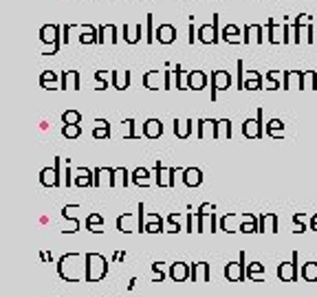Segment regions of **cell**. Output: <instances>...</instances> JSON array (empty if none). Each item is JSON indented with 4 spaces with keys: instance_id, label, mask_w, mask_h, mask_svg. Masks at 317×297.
Listing matches in <instances>:
<instances>
[{
    "instance_id": "cell-23",
    "label": "cell",
    "mask_w": 317,
    "mask_h": 297,
    "mask_svg": "<svg viewBox=\"0 0 317 297\" xmlns=\"http://www.w3.org/2000/svg\"><path fill=\"white\" fill-rule=\"evenodd\" d=\"M62 90H80V73L77 71L62 73Z\"/></svg>"
},
{
    "instance_id": "cell-43",
    "label": "cell",
    "mask_w": 317,
    "mask_h": 297,
    "mask_svg": "<svg viewBox=\"0 0 317 297\" xmlns=\"http://www.w3.org/2000/svg\"><path fill=\"white\" fill-rule=\"evenodd\" d=\"M148 24H145V33H148V36H145V42H148V44H152V42H157V29H154V16L152 13H148Z\"/></svg>"
},
{
    "instance_id": "cell-64",
    "label": "cell",
    "mask_w": 317,
    "mask_h": 297,
    "mask_svg": "<svg viewBox=\"0 0 317 297\" xmlns=\"http://www.w3.org/2000/svg\"><path fill=\"white\" fill-rule=\"evenodd\" d=\"M42 260H53V255L48 251H45V253H42Z\"/></svg>"
},
{
    "instance_id": "cell-12",
    "label": "cell",
    "mask_w": 317,
    "mask_h": 297,
    "mask_svg": "<svg viewBox=\"0 0 317 297\" xmlns=\"http://www.w3.org/2000/svg\"><path fill=\"white\" fill-rule=\"evenodd\" d=\"M154 174H157V185L159 187H172L174 185V174H177V170L172 168H163V165L157 161V165H154Z\"/></svg>"
},
{
    "instance_id": "cell-22",
    "label": "cell",
    "mask_w": 317,
    "mask_h": 297,
    "mask_svg": "<svg viewBox=\"0 0 317 297\" xmlns=\"http://www.w3.org/2000/svg\"><path fill=\"white\" fill-rule=\"evenodd\" d=\"M183 183L187 187H198L203 183V172L198 168H185L183 170Z\"/></svg>"
},
{
    "instance_id": "cell-3",
    "label": "cell",
    "mask_w": 317,
    "mask_h": 297,
    "mask_svg": "<svg viewBox=\"0 0 317 297\" xmlns=\"http://www.w3.org/2000/svg\"><path fill=\"white\" fill-rule=\"evenodd\" d=\"M267 132L265 128V110L258 108L256 113V119H247L245 124H242V134H245L247 139H262Z\"/></svg>"
},
{
    "instance_id": "cell-42",
    "label": "cell",
    "mask_w": 317,
    "mask_h": 297,
    "mask_svg": "<svg viewBox=\"0 0 317 297\" xmlns=\"http://www.w3.org/2000/svg\"><path fill=\"white\" fill-rule=\"evenodd\" d=\"M302 280L304 282H317V262H306L300 271Z\"/></svg>"
},
{
    "instance_id": "cell-48",
    "label": "cell",
    "mask_w": 317,
    "mask_h": 297,
    "mask_svg": "<svg viewBox=\"0 0 317 297\" xmlns=\"http://www.w3.org/2000/svg\"><path fill=\"white\" fill-rule=\"evenodd\" d=\"M136 231L139 233H145V205L143 203H139V205H136Z\"/></svg>"
},
{
    "instance_id": "cell-8",
    "label": "cell",
    "mask_w": 317,
    "mask_h": 297,
    "mask_svg": "<svg viewBox=\"0 0 317 297\" xmlns=\"http://www.w3.org/2000/svg\"><path fill=\"white\" fill-rule=\"evenodd\" d=\"M60 163L62 159L57 157L55 163H53V168H45L40 172V183L45 185V187H60L62 185V178H60Z\"/></svg>"
},
{
    "instance_id": "cell-60",
    "label": "cell",
    "mask_w": 317,
    "mask_h": 297,
    "mask_svg": "<svg viewBox=\"0 0 317 297\" xmlns=\"http://www.w3.org/2000/svg\"><path fill=\"white\" fill-rule=\"evenodd\" d=\"M194 40H198V36L194 33V24H189V44H194Z\"/></svg>"
},
{
    "instance_id": "cell-1",
    "label": "cell",
    "mask_w": 317,
    "mask_h": 297,
    "mask_svg": "<svg viewBox=\"0 0 317 297\" xmlns=\"http://www.w3.org/2000/svg\"><path fill=\"white\" fill-rule=\"evenodd\" d=\"M86 264H84V280L86 282H99L104 280L108 273V262L104 255L99 253H86L84 255Z\"/></svg>"
},
{
    "instance_id": "cell-54",
    "label": "cell",
    "mask_w": 317,
    "mask_h": 297,
    "mask_svg": "<svg viewBox=\"0 0 317 297\" xmlns=\"http://www.w3.org/2000/svg\"><path fill=\"white\" fill-rule=\"evenodd\" d=\"M95 80H97V90H106L108 88V75L104 71H97L95 73Z\"/></svg>"
},
{
    "instance_id": "cell-13",
    "label": "cell",
    "mask_w": 317,
    "mask_h": 297,
    "mask_svg": "<svg viewBox=\"0 0 317 297\" xmlns=\"http://www.w3.org/2000/svg\"><path fill=\"white\" fill-rule=\"evenodd\" d=\"M143 86L148 90H159L165 86V73L161 71H148L143 75Z\"/></svg>"
},
{
    "instance_id": "cell-14",
    "label": "cell",
    "mask_w": 317,
    "mask_h": 297,
    "mask_svg": "<svg viewBox=\"0 0 317 297\" xmlns=\"http://www.w3.org/2000/svg\"><path fill=\"white\" fill-rule=\"evenodd\" d=\"M218 134V121L216 119H201L198 121V139H216Z\"/></svg>"
},
{
    "instance_id": "cell-49",
    "label": "cell",
    "mask_w": 317,
    "mask_h": 297,
    "mask_svg": "<svg viewBox=\"0 0 317 297\" xmlns=\"http://www.w3.org/2000/svg\"><path fill=\"white\" fill-rule=\"evenodd\" d=\"M181 75H183V66H181V64H177V69H172V86H174L177 90H183Z\"/></svg>"
},
{
    "instance_id": "cell-25",
    "label": "cell",
    "mask_w": 317,
    "mask_h": 297,
    "mask_svg": "<svg viewBox=\"0 0 317 297\" xmlns=\"http://www.w3.org/2000/svg\"><path fill=\"white\" fill-rule=\"evenodd\" d=\"M163 134V124L159 119H148L143 124V137L148 139H159Z\"/></svg>"
},
{
    "instance_id": "cell-58",
    "label": "cell",
    "mask_w": 317,
    "mask_h": 297,
    "mask_svg": "<svg viewBox=\"0 0 317 297\" xmlns=\"http://www.w3.org/2000/svg\"><path fill=\"white\" fill-rule=\"evenodd\" d=\"M71 29H73V24H64V27H62V42H64V44L71 42Z\"/></svg>"
},
{
    "instance_id": "cell-28",
    "label": "cell",
    "mask_w": 317,
    "mask_h": 297,
    "mask_svg": "<svg viewBox=\"0 0 317 297\" xmlns=\"http://www.w3.org/2000/svg\"><path fill=\"white\" fill-rule=\"evenodd\" d=\"M221 40L229 42V44H240V42H242L240 29H238L236 24H227V27L223 29V33H221Z\"/></svg>"
},
{
    "instance_id": "cell-29",
    "label": "cell",
    "mask_w": 317,
    "mask_h": 297,
    "mask_svg": "<svg viewBox=\"0 0 317 297\" xmlns=\"http://www.w3.org/2000/svg\"><path fill=\"white\" fill-rule=\"evenodd\" d=\"M115 44L117 42V27L115 24H101L99 27V44Z\"/></svg>"
},
{
    "instance_id": "cell-10",
    "label": "cell",
    "mask_w": 317,
    "mask_h": 297,
    "mask_svg": "<svg viewBox=\"0 0 317 297\" xmlns=\"http://www.w3.org/2000/svg\"><path fill=\"white\" fill-rule=\"evenodd\" d=\"M231 86V75L227 71H214L212 73V101H216L218 90H227Z\"/></svg>"
},
{
    "instance_id": "cell-56",
    "label": "cell",
    "mask_w": 317,
    "mask_h": 297,
    "mask_svg": "<svg viewBox=\"0 0 317 297\" xmlns=\"http://www.w3.org/2000/svg\"><path fill=\"white\" fill-rule=\"evenodd\" d=\"M152 271H154V275H157V277H154V282H161V280H163V277H165L163 262H154V264H152Z\"/></svg>"
},
{
    "instance_id": "cell-44",
    "label": "cell",
    "mask_w": 317,
    "mask_h": 297,
    "mask_svg": "<svg viewBox=\"0 0 317 297\" xmlns=\"http://www.w3.org/2000/svg\"><path fill=\"white\" fill-rule=\"evenodd\" d=\"M280 77H282V75H280L277 71H269V73H267V75H265L267 90H277V88H280V82H277Z\"/></svg>"
},
{
    "instance_id": "cell-31",
    "label": "cell",
    "mask_w": 317,
    "mask_h": 297,
    "mask_svg": "<svg viewBox=\"0 0 317 297\" xmlns=\"http://www.w3.org/2000/svg\"><path fill=\"white\" fill-rule=\"evenodd\" d=\"M113 88L126 90L130 88V71H113Z\"/></svg>"
},
{
    "instance_id": "cell-63",
    "label": "cell",
    "mask_w": 317,
    "mask_h": 297,
    "mask_svg": "<svg viewBox=\"0 0 317 297\" xmlns=\"http://www.w3.org/2000/svg\"><path fill=\"white\" fill-rule=\"evenodd\" d=\"M311 229H313V231L317 233V213H315L313 218H311Z\"/></svg>"
},
{
    "instance_id": "cell-57",
    "label": "cell",
    "mask_w": 317,
    "mask_h": 297,
    "mask_svg": "<svg viewBox=\"0 0 317 297\" xmlns=\"http://www.w3.org/2000/svg\"><path fill=\"white\" fill-rule=\"evenodd\" d=\"M198 212H201L203 216H212V213H216V205H212V203H203V205L198 207Z\"/></svg>"
},
{
    "instance_id": "cell-38",
    "label": "cell",
    "mask_w": 317,
    "mask_h": 297,
    "mask_svg": "<svg viewBox=\"0 0 317 297\" xmlns=\"http://www.w3.org/2000/svg\"><path fill=\"white\" fill-rule=\"evenodd\" d=\"M86 227H89V231H92V233L104 231V218H101V213H89V218H86Z\"/></svg>"
},
{
    "instance_id": "cell-34",
    "label": "cell",
    "mask_w": 317,
    "mask_h": 297,
    "mask_svg": "<svg viewBox=\"0 0 317 297\" xmlns=\"http://www.w3.org/2000/svg\"><path fill=\"white\" fill-rule=\"evenodd\" d=\"M124 40L128 44H136L141 40V24H124Z\"/></svg>"
},
{
    "instance_id": "cell-36",
    "label": "cell",
    "mask_w": 317,
    "mask_h": 297,
    "mask_svg": "<svg viewBox=\"0 0 317 297\" xmlns=\"http://www.w3.org/2000/svg\"><path fill=\"white\" fill-rule=\"evenodd\" d=\"M117 229H119L121 233L136 231V227H135V216H133V213H124V216L117 218Z\"/></svg>"
},
{
    "instance_id": "cell-24",
    "label": "cell",
    "mask_w": 317,
    "mask_h": 297,
    "mask_svg": "<svg viewBox=\"0 0 317 297\" xmlns=\"http://www.w3.org/2000/svg\"><path fill=\"white\" fill-rule=\"evenodd\" d=\"M194 130V121L192 119H174V134L179 139H187Z\"/></svg>"
},
{
    "instance_id": "cell-40",
    "label": "cell",
    "mask_w": 317,
    "mask_h": 297,
    "mask_svg": "<svg viewBox=\"0 0 317 297\" xmlns=\"http://www.w3.org/2000/svg\"><path fill=\"white\" fill-rule=\"evenodd\" d=\"M130 174L126 168H115V174H113V187H128L130 183Z\"/></svg>"
},
{
    "instance_id": "cell-55",
    "label": "cell",
    "mask_w": 317,
    "mask_h": 297,
    "mask_svg": "<svg viewBox=\"0 0 317 297\" xmlns=\"http://www.w3.org/2000/svg\"><path fill=\"white\" fill-rule=\"evenodd\" d=\"M236 66H238V82H236V86H238V90H242V86H245V62L238 60Z\"/></svg>"
},
{
    "instance_id": "cell-7",
    "label": "cell",
    "mask_w": 317,
    "mask_h": 297,
    "mask_svg": "<svg viewBox=\"0 0 317 297\" xmlns=\"http://www.w3.org/2000/svg\"><path fill=\"white\" fill-rule=\"evenodd\" d=\"M196 36L203 44H216V42L221 40V33H218V13L212 16V24H203V27L198 29Z\"/></svg>"
},
{
    "instance_id": "cell-17",
    "label": "cell",
    "mask_w": 317,
    "mask_h": 297,
    "mask_svg": "<svg viewBox=\"0 0 317 297\" xmlns=\"http://www.w3.org/2000/svg\"><path fill=\"white\" fill-rule=\"evenodd\" d=\"M40 84L46 90H57V88H62V77H57L55 71H45L40 75Z\"/></svg>"
},
{
    "instance_id": "cell-62",
    "label": "cell",
    "mask_w": 317,
    "mask_h": 297,
    "mask_svg": "<svg viewBox=\"0 0 317 297\" xmlns=\"http://www.w3.org/2000/svg\"><path fill=\"white\" fill-rule=\"evenodd\" d=\"M71 181H73V178H71V168H68V170H66V181H64L66 187H71Z\"/></svg>"
},
{
    "instance_id": "cell-47",
    "label": "cell",
    "mask_w": 317,
    "mask_h": 297,
    "mask_svg": "<svg viewBox=\"0 0 317 297\" xmlns=\"http://www.w3.org/2000/svg\"><path fill=\"white\" fill-rule=\"evenodd\" d=\"M62 134H64L66 139H77V137L82 134L80 124H64V128H62Z\"/></svg>"
},
{
    "instance_id": "cell-33",
    "label": "cell",
    "mask_w": 317,
    "mask_h": 297,
    "mask_svg": "<svg viewBox=\"0 0 317 297\" xmlns=\"http://www.w3.org/2000/svg\"><path fill=\"white\" fill-rule=\"evenodd\" d=\"M242 218H245V213H229V216L225 218H221V229L223 231H227V233H233V231H238V227H236V222H242Z\"/></svg>"
},
{
    "instance_id": "cell-21",
    "label": "cell",
    "mask_w": 317,
    "mask_h": 297,
    "mask_svg": "<svg viewBox=\"0 0 317 297\" xmlns=\"http://www.w3.org/2000/svg\"><path fill=\"white\" fill-rule=\"evenodd\" d=\"M145 233H161L165 231V222L159 213H145Z\"/></svg>"
},
{
    "instance_id": "cell-19",
    "label": "cell",
    "mask_w": 317,
    "mask_h": 297,
    "mask_svg": "<svg viewBox=\"0 0 317 297\" xmlns=\"http://www.w3.org/2000/svg\"><path fill=\"white\" fill-rule=\"evenodd\" d=\"M157 40H159V44H172V42L177 40V29H174L172 24H159Z\"/></svg>"
},
{
    "instance_id": "cell-16",
    "label": "cell",
    "mask_w": 317,
    "mask_h": 297,
    "mask_svg": "<svg viewBox=\"0 0 317 297\" xmlns=\"http://www.w3.org/2000/svg\"><path fill=\"white\" fill-rule=\"evenodd\" d=\"M277 233V216L275 213H260L258 216V233Z\"/></svg>"
},
{
    "instance_id": "cell-53",
    "label": "cell",
    "mask_w": 317,
    "mask_h": 297,
    "mask_svg": "<svg viewBox=\"0 0 317 297\" xmlns=\"http://www.w3.org/2000/svg\"><path fill=\"white\" fill-rule=\"evenodd\" d=\"M136 132H135V119H126L124 121V139H135Z\"/></svg>"
},
{
    "instance_id": "cell-39",
    "label": "cell",
    "mask_w": 317,
    "mask_h": 297,
    "mask_svg": "<svg viewBox=\"0 0 317 297\" xmlns=\"http://www.w3.org/2000/svg\"><path fill=\"white\" fill-rule=\"evenodd\" d=\"M133 183L139 185V187H150V172L145 168H136L133 172Z\"/></svg>"
},
{
    "instance_id": "cell-50",
    "label": "cell",
    "mask_w": 317,
    "mask_h": 297,
    "mask_svg": "<svg viewBox=\"0 0 317 297\" xmlns=\"http://www.w3.org/2000/svg\"><path fill=\"white\" fill-rule=\"evenodd\" d=\"M304 88L317 90V73L315 71H304Z\"/></svg>"
},
{
    "instance_id": "cell-4",
    "label": "cell",
    "mask_w": 317,
    "mask_h": 297,
    "mask_svg": "<svg viewBox=\"0 0 317 297\" xmlns=\"http://www.w3.org/2000/svg\"><path fill=\"white\" fill-rule=\"evenodd\" d=\"M225 277L229 282H245L247 280V253L240 251L238 262H229L225 266Z\"/></svg>"
},
{
    "instance_id": "cell-37",
    "label": "cell",
    "mask_w": 317,
    "mask_h": 297,
    "mask_svg": "<svg viewBox=\"0 0 317 297\" xmlns=\"http://www.w3.org/2000/svg\"><path fill=\"white\" fill-rule=\"evenodd\" d=\"M267 134L273 139H284V124L280 119H271L267 124Z\"/></svg>"
},
{
    "instance_id": "cell-2",
    "label": "cell",
    "mask_w": 317,
    "mask_h": 297,
    "mask_svg": "<svg viewBox=\"0 0 317 297\" xmlns=\"http://www.w3.org/2000/svg\"><path fill=\"white\" fill-rule=\"evenodd\" d=\"M80 253H68V255L60 257V262H57V273H60L62 280L66 282H80V273L75 271V262L80 260Z\"/></svg>"
},
{
    "instance_id": "cell-51",
    "label": "cell",
    "mask_w": 317,
    "mask_h": 297,
    "mask_svg": "<svg viewBox=\"0 0 317 297\" xmlns=\"http://www.w3.org/2000/svg\"><path fill=\"white\" fill-rule=\"evenodd\" d=\"M73 209H75V207H68V205H66L64 209H62V216H64V218H66V220H68V222H71V233H75V231H77V229H80V222H77V220H75V218H71V212H73Z\"/></svg>"
},
{
    "instance_id": "cell-6",
    "label": "cell",
    "mask_w": 317,
    "mask_h": 297,
    "mask_svg": "<svg viewBox=\"0 0 317 297\" xmlns=\"http://www.w3.org/2000/svg\"><path fill=\"white\" fill-rule=\"evenodd\" d=\"M60 33H62V27H57V24H45V27L40 29V40L45 42V44H53V53H57L60 46L64 44Z\"/></svg>"
},
{
    "instance_id": "cell-61",
    "label": "cell",
    "mask_w": 317,
    "mask_h": 297,
    "mask_svg": "<svg viewBox=\"0 0 317 297\" xmlns=\"http://www.w3.org/2000/svg\"><path fill=\"white\" fill-rule=\"evenodd\" d=\"M293 231H295V233H304V231H306V225H304V222H295V229H293Z\"/></svg>"
},
{
    "instance_id": "cell-18",
    "label": "cell",
    "mask_w": 317,
    "mask_h": 297,
    "mask_svg": "<svg viewBox=\"0 0 317 297\" xmlns=\"http://www.w3.org/2000/svg\"><path fill=\"white\" fill-rule=\"evenodd\" d=\"M189 277H192L194 282H198V277H201L203 282H212V271H209V264H207V262H198V264L189 266Z\"/></svg>"
},
{
    "instance_id": "cell-27",
    "label": "cell",
    "mask_w": 317,
    "mask_h": 297,
    "mask_svg": "<svg viewBox=\"0 0 317 297\" xmlns=\"http://www.w3.org/2000/svg\"><path fill=\"white\" fill-rule=\"evenodd\" d=\"M203 213L201 212H194V213H187V227H185V231H189V233H203L205 231V227H203Z\"/></svg>"
},
{
    "instance_id": "cell-11",
    "label": "cell",
    "mask_w": 317,
    "mask_h": 297,
    "mask_svg": "<svg viewBox=\"0 0 317 297\" xmlns=\"http://www.w3.org/2000/svg\"><path fill=\"white\" fill-rule=\"evenodd\" d=\"M242 42L245 44H262L265 42V29L260 24H247L242 31Z\"/></svg>"
},
{
    "instance_id": "cell-32",
    "label": "cell",
    "mask_w": 317,
    "mask_h": 297,
    "mask_svg": "<svg viewBox=\"0 0 317 297\" xmlns=\"http://www.w3.org/2000/svg\"><path fill=\"white\" fill-rule=\"evenodd\" d=\"M113 174H115L113 168H97L95 170V187H99V185H104V183L113 187Z\"/></svg>"
},
{
    "instance_id": "cell-35",
    "label": "cell",
    "mask_w": 317,
    "mask_h": 297,
    "mask_svg": "<svg viewBox=\"0 0 317 297\" xmlns=\"http://www.w3.org/2000/svg\"><path fill=\"white\" fill-rule=\"evenodd\" d=\"M247 280H251V282H262L265 280V264H260V262H251V264H247Z\"/></svg>"
},
{
    "instance_id": "cell-5",
    "label": "cell",
    "mask_w": 317,
    "mask_h": 297,
    "mask_svg": "<svg viewBox=\"0 0 317 297\" xmlns=\"http://www.w3.org/2000/svg\"><path fill=\"white\" fill-rule=\"evenodd\" d=\"M297 262H300V253L293 251V255H291V262H282L280 266H277V277H280L282 282H297L300 280V266H297Z\"/></svg>"
},
{
    "instance_id": "cell-59",
    "label": "cell",
    "mask_w": 317,
    "mask_h": 297,
    "mask_svg": "<svg viewBox=\"0 0 317 297\" xmlns=\"http://www.w3.org/2000/svg\"><path fill=\"white\" fill-rule=\"evenodd\" d=\"M165 73V86H163V90H172L174 86H172V71H163Z\"/></svg>"
},
{
    "instance_id": "cell-46",
    "label": "cell",
    "mask_w": 317,
    "mask_h": 297,
    "mask_svg": "<svg viewBox=\"0 0 317 297\" xmlns=\"http://www.w3.org/2000/svg\"><path fill=\"white\" fill-rule=\"evenodd\" d=\"M181 216H179V212L177 213H170L168 216V227H165V231H170V233H179L181 231Z\"/></svg>"
},
{
    "instance_id": "cell-15",
    "label": "cell",
    "mask_w": 317,
    "mask_h": 297,
    "mask_svg": "<svg viewBox=\"0 0 317 297\" xmlns=\"http://www.w3.org/2000/svg\"><path fill=\"white\" fill-rule=\"evenodd\" d=\"M207 82H209V77L205 75L203 71H189L185 84H187L189 90H203L205 86H207Z\"/></svg>"
},
{
    "instance_id": "cell-41",
    "label": "cell",
    "mask_w": 317,
    "mask_h": 297,
    "mask_svg": "<svg viewBox=\"0 0 317 297\" xmlns=\"http://www.w3.org/2000/svg\"><path fill=\"white\" fill-rule=\"evenodd\" d=\"M95 130H92V137L95 139H110V124L106 119H97L95 121Z\"/></svg>"
},
{
    "instance_id": "cell-20",
    "label": "cell",
    "mask_w": 317,
    "mask_h": 297,
    "mask_svg": "<svg viewBox=\"0 0 317 297\" xmlns=\"http://www.w3.org/2000/svg\"><path fill=\"white\" fill-rule=\"evenodd\" d=\"M80 42H82V44H99V27L84 24V27H82Z\"/></svg>"
},
{
    "instance_id": "cell-9",
    "label": "cell",
    "mask_w": 317,
    "mask_h": 297,
    "mask_svg": "<svg viewBox=\"0 0 317 297\" xmlns=\"http://www.w3.org/2000/svg\"><path fill=\"white\" fill-rule=\"evenodd\" d=\"M267 36H269L271 44H286V24L269 18L267 20Z\"/></svg>"
},
{
    "instance_id": "cell-26",
    "label": "cell",
    "mask_w": 317,
    "mask_h": 297,
    "mask_svg": "<svg viewBox=\"0 0 317 297\" xmlns=\"http://www.w3.org/2000/svg\"><path fill=\"white\" fill-rule=\"evenodd\" d=\"M170 277L174 282H185L189 277V266L185 262H174V264H170Z\"/></svg>"
},
{
    "instance_id": "cell-52",
    "label": "cell",
    "mask_w": 317,
    "mask_h": 297,
    "mask_svg": "<svg viewBox=\"0 0 317 297\" xmlns=\"http://www.w3.org/2000/svg\"><path fill=\"white\" fill-rule=\"evenodd\" d=\"M62 121H64V124H80L82 115L77 113V110H66V113L62 115Z\"/></svg>"
},
{
    "instance_id": "cell-30",
    "label": "cell",
    "mask_w": 317,
    "mask_h": 297,
    "mask_svg": "<svg viewBox=\"0 0 317 297\" xmlns=\"http://www.w3.org/2000/svg\"><path fill=\"white\" fill-rule=\"evenodd\" d=\"M77 172L82 174V176H77L75 183L77 187H86V185H89V187H95V170H86V168H77Z\"/></svg>"
},
{
    "instance_id": "cell-45",
    "label": "cell",
    "mask_w": 317,
    "mask_h": 297,
    "mask_svg": "<svg viewBox=\"0 0 317 297\" xmlns=\"http://www.w3.org/2000/svg\"><path fill=\"white\" fill-rule=\"evenodd\" d=\"M216 139H231V121L229 119H221L218 121V134Z\"/></svg>"
}]
</instances>
